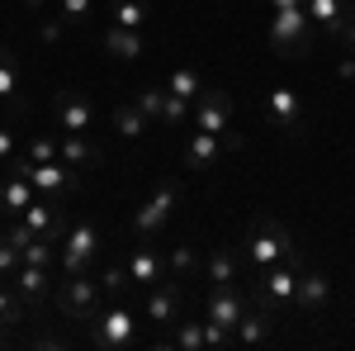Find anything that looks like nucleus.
Listing matches in <instances>:
<instances>
[{
    "instance_id": "obj_33",
    "label": "nucleus",
    "mask_w": 355,
    "mask_h": 351,
    "mask_svg": "<svg viewBox=\"0 0 355 351\" xmlns=\"http://www.w3.org/2000/svg\"><path fill=\"white\" fill-rule=\"evenodd\" d=\"M19 266H24V252L15 247V238H10V233H0V280H10Z\"/></svg>"
},
{
    "instance_id": "obj_45",
    "label": "nucleus",
    "mask_w": 355,
    "mask_h": 351,
    "mask_svg": "<svg viewBox=\"0 0 355 351\" xmlns=\"http://www.w3.org/2000/svg\"><path fill=\"white\" fill-rule=\"evenodd\" d=\"M346 5H355V0H346Z\"/></svg>"
},
{
    "instance_id": "obj_13",
    "label": "nucleus",
    "mask_w": 355,
    "mask_h": 351,
    "mask_svg": "<svg viewBox=\"0 0 355 351\" xmlns=\"http://www.w3.org/2000/svg\"><path fill=\"white\" fill-rule=\"evenodd\" d=\"M246 309H251V304H246V295L237 290V285H209V299H204V318H214L218 327H227V332H232V327L242 323Z\"/></svg>"
},
{
    "instance_id": "obj_17",
    "label": "nucleus",
    "mask_w": 355,
    "mask_h": 351,
    "mask_svg": "<svg viewBox=\"0 0 355 351\" xmlns=\"http://www.w3.org/2000/svg\"><path fill=\"white\" fill-rule=\"evenodd\" d=\"M57 157L67 166H76V171H95V166L105 162V152H100V142L90 133H62L57 138Z\"/></svg>"
},
{
    "instance_id": "obj_4",
    "label": "nucleus",
    "mask_w": 355,
    "mask_h": 351,
    "mask_svg": "<svg viewBox=\"0 0 355 351\" xmlns=\"http://www.w3.org/2000/svg\"><path fill=\"white\" fill-rule=\"evenodd\" d=\"M105 299H110L105 285H100L90 270H85V275H67V280L57 285V309H62L67 318H85V323H90V318L105 309Z\"/></svg>"
},
{
    "instance_id": "obj_20",
    "label": "nucleus",
    "mask_w": 355,
    "mask_h": 351,
    "mask_svg": "<svg viewBox=\"0 0 355 351\" xmlns=\"http://www.w3.org/2000/svg\"><path fill=\"white\" fill-rule=\"evenodd\" d=\"M128 280L142 285V290H152L157 280H166V256L152 247V238H147V243H137V252L128 256Z\"/></svg>"
},
{
    "instance_id": "obj_37",
    "label": "nucleus",
    "mask_w": 355,
    "mask_h": 351,
    "mask_svg": "<svg viewBox=\"0 0 355 351\" xmlns=\"http://www.w3.org/2000/svg\"><path fill=\"white\" fill-rule=\"evenodd\" d=\"M100 285H105V295H123V290L133 285V280H128V266H105Z\"/></svg>"
},
{
    "instance_id": "obj_18",
    "label": "nucleus",
    "mask_w": 355,
    "mask_h": 351,
    "mask_svg": "<svg viewBox=\"0 0 355 351\" xmlns=\"http://www.w3.org/2000/svg\"><path fill=\"white\" fill-rule=\"evenodd\" d=\"M10 285L24 295V304L28 309H38V304H48L53 299V266H19L15 275H10Z\"/></svg>"
},
{
    "instance_id": "obj_31",
    "label": "nucleus",
    "mask_w": 355,
    "mask_h": 351,
    "mask_svg": "<svg viewBox=\"0 0 355 351\" xmlns=\"http://www.w3.org/2000/svg\"><path fill=\"white\" fill-rule=\"evenodd\" d=\"M24 295H19V290H15V285H5V290H0V327H15L19 323V318H24Z\"/></svg>"
},
{
    "instance_id": "obj_23",
    "label": "nucleus",
    "mask_w": 355,
    "mask_h": 351,
    "mask_svg": "<svg viewBox=\"0 0 355 351\" xmlns=\"http://www.w3.org/2000/svg\"><path fill=\"white\" fill-rule=\"evenodd\" d=\"M105 53H110L114 62H137V57L147 53L142 28H119V24H110V33H105Z\"/></svg>"
},
{
    "instance_id": "obj_28",
    "label": "nucleus",
    "mask_w": 355,
    "mask_h": 351,
    "mask_svg": "<svg viewBox=\"0 0 355 351\" xmlns=\"http://www.w3.org/2000/svg\"><path fill=\"white\" fill-rule=\"evenodd\" d=\"M166 100H171V90H166V85H137V90H133V105L142 109L147 119H157V124L166 119Z\"/></svg>"
},
{
    "instance_id": "obj_40",
    "label": "nucleus",
    "mask_w": 355,
    "mask_h": 351,
    "mask_svg": "<svg viewBox=\"0 0 355 351\" xmlns=\"http://www.w3.org/2000/svg\"><path fill=\"white\" fill-rule=\"evenodd\" d=\"M38 33H43V43H62V33H67V24H62V19H48V24L38 28Z\"/></svg>"
},
{
    "instance_id": "obj_7",
    "label": "nucleus",
    "mask_w": 355,
    "mask_h": 351,
    "mask_svg": "<svg viewBox=\"0 0 355 351\" xmlns=\"http://www.w3.org/2000/svg\"><path fill=\"white\" fill-rule=\"evenodd\" d=\"M90 342L100 351H123V347H133L137 342V323H133V313L128 309H119V304H110V309H100L95 318H90Z\"/></svg>"
},
{
    "instance_id": "obj_29",
    "label": "nucleus",
    "mask_w": 355,
    "mask_h": 351,
    "mask_svg": "<svg viewBox=\"0 0 355 351\" xmlns=\"http://www.w3.org/2000/svg\"><path fill=\"white\" fill-rule=\"evenodd\" d=\"M147 124H152V119H147L137 105H119L114 109V129H119V138H128V142H137V138L147 133Z\"/></svg>"
},
{
    "instance_id": "obj_8",
    "label": "nucleus",
    "mask_w": 355,
    "mask_h": 351,
    "mask_svg": "<svg viewBox=\"0 0 355 351\" xmlns=\"http://www.w3.org/2000/svg\"><path fill=\"white\" fill-rule=\"evenodd\" d=\"M95 252H100V233H95L90 223H71L67 238H62V247H57V266L67 270V275H85Z\"/></svg>"
},
{
    "instance_id": "obj_43",
    "label": "nucleus",
    "mask_w": 355,
    "mask_h": 351,
    "mask_svg": "<svg viewBox=\"0 0 355 351\" xmlns=\"http://www.w3.org/2000/svg\"><path fill=\"white\" fill-rule=\"evenodd\" d=\"M270 5H275V10H299L303 0H270Z\"/></svg>"
},
{
    "instance_id": "obj_12",
    "label": "nucleus",
    "mask_w": 355,
    "mask_h": 351,
    "mask_svg": "<svg viewBox=\"0 0 355 351\" xmlns=\"http://www.w3.org/2000/svg\"><path fill=\"white\" fill-rule=\"evenodd\" d=\"M142 313H147V323L157 327H171L180 313H185V295H180V280H157L147 299H142Z\"/></svg>"
},
{
    "instance_id": "obj_35",
    "label": "nucleus",
    "mask_w": 355,
    "mask_h": 351,
    "mask_svg": "<svg viewBox=\"0 0 355 351\" xmlns=\"http://www.w3.org/2000/svg\"><path fill=\"white\" fill-rule=\"evenodd\" d=\"M24 261H28V266H53V261H57V243H48V238H33V243L24 247Z\"/></svg>"
},
{
    "instance_id": "obj_41",
    "label": "nucleus",
    "mask_w": 355,
    "mask_h": 351,
    "mask_svg": "<svg viewBox=\"0 0 355 351\" xmlns=\"http://www.w3.org/2000/svg\"><path fill=\"white\" fill-rule=\"evenodd\" d=\"M19 5H24L28 15H43V10H48V5H53V0H19Z\"/></svg>"
},
{
    "instance_id": "obj_10",
    "label": "nucleus",
    "mask_w": 355,
    "mask_h": 351,
    "mask_svg": "<svg viewBox=\"0 0 355 351\" xmlns=\"http://www.w3.org/2000/svg\"><path fill=\"white\" fill-rule=\"evenodd\" d=\"M53 129H62V133H90L95 129V105L85 100L81 90H57Z\"/></svg>"
},
{
    "instance_id": "obj_42",
    "label": "nucleus",
    "mask_w": 355,
    "mask_h": 351,
    "mask_svg": "<svg viewBox=\"0 0 355 351\" xmlns=\"http://www.w3.org/2000/svg\"><path fill=\"white\" fill-rule=\"evenodd\" d=\"M341 76H346V81H355V57H341Z\"/></svg>"
},
{
    "instance_id": "obj_3",
    "label": "nucleus",
    "mask_w": 355,
    "mask_h": 351,
    "mask_svg": "<svg viewBox=\"0 0 355 351\" xmlns=\"http://www.w3.org/2000/svg\"><path fill=\"white\" fill-rule=\"evenodd\" d=\"M299 261H279V266L256 275V304H266L270 313H294V295H299Z\"/></svg>"
},
{
    "instance_id": "obj_15",
    "label": "nucleus",
    "mask_w": 355,
    "mask_h": 351,
    "mask_svg": "<svg viewBox=\"0 0 355 351\" xmlns=\"http://www.w3.org/2000/svg\"><path fill=\"white\" fill-rule=\"evenodd\" d=\"M266 114H270V124H279L284 133H303V95L299 90L275 85L270 95H266Z\"/></svg>"
},
{
    "instance_id": "obj_25",
    "label": "nucleus",
    "mask_w": 355,
    "mask_h": 351,
    "mask_svg": "<svg viewBox=\"0 0 355 351\" xmlns=\"http://www.w3.org/2000/svg\"><path fill=\"white\" fill-rule=\"evenodd\" d=\"M57 218H62V204H57V199H43V195H38V199L28 204L24 214H19V223H24V228L33 233V238H43V233L53 228Z\"/></svg>"
},
{
    "instance_id": "obj_26",
    "label": "nucleus",
    "mask_w": 355,
    "mask_h": 351,
    "mask_svg": "<svg viewBox=\"0 0 355 351\" xmlns=\"http://www.w3.org/2000/svg\"><path fill=\"white\" fill-rule=\"evenodd\" d=\"M166 90H171V95H180V100H199V95H204V76H199V72H194V67H175V72H171V76H166Z\"/></svg>"
},
{
    "instance_id": "obj_5",
    "label": "nucleus",
    "mask_w": 355,
    "mask_h": 351,
    "mask_svg": "<svg viewBox=\"0 0 355 351\" xmlns=\"http://www.w3.org/2000/svg\"><path fill=\"white\" fill-rule=\"evenodd\" d=\"M270 48L279 57H303L313 48V19H308V10H275L270 19Z\"/></svg>"
},
{
    "instance_id": "obj_34",
    "label": "nucleus",
    "mask_w": 355,
    "mask_h": 351,
    "mask_svg": "<svg viewBox=\"0 0 355 351\" xmlns=\"http://www.w3.org/2000/svg\"><path fill=\"white\" fill-rule=\"evenodd\" d=\"M24 157H28V162H57V138L53 133H33Z\"/></svg>"
},
{
    "instance_id": "obj_39",
    "label": "nucleus",
    "mask_w": 355,
    "mask_h": 351,
    "mask_svg": "<svg viewBox=\"0 0 355 351\" xmlns=\"http://www.w3.org/2000/svg\"><path fill=\"white\" fill-rule=\"evenodd\" d=\"M336 43H341L346 53H355V10H351V19L341 24V33H336Z\"/></svg>"
},
{
    "instance_id": "obj_32",
    "label": "nucleus",
    "mask_w": 355,
    "mask_h": 351,
    "mask_svg": "<svg viewBox=\"0 0 355 351\" xmlns=\"http://www.w3.org/2000/svg\"><path fill=\"white\" fill-rule=\"evenodd\" d=\"M166 270H171L175 280H185V275H194V270H199V256H194V247H190V243H180L175 252H171V261H166Z\"/></svg>"
},
{
    "instance_id": "obj_1",
    "label": "nucleus",
    "mask_w": 355,
    "mask_h": 351,
    "mask_svg": "<svg viewBox=\"0 0 355 351\" xmlns=\"http://www.w3.org/2000/svg\"><path fill=\"white\" fill-rule=\"evenodd\" d=\"M242 261H246L251 275L279 266V261H299V266H303L299 247H294V233H289L279 218H261V223L246 233V238H242Z\"/></svg>"
},
{
    "instance_id": "obj_2",
    "label": "nucleus",
    "mask_w": 355,
    "mask_h": 351,
    "mask_svg": "<svg viewBox=\"0 0 355 351\" xmlns=\"http://www.w3.org/2000/svg\"><path fill=\"white\" fill-rule=\"evenodd\" d=\"M10 171L28 176L33 190H38L43 199H57V204H62V199H71V195L81 190V176H85V171H76V166H67L62 157H57V162H28V157H15Z\"/></svg>"
},
{
    "instance_id": "obj_22",
    "label": "nucleus",
    "mask_w": 355,
    "mask_h": 351,
    "mask_svg": "<svg viewBox=\"0 0 355 351\" xmlns=\"http://www.w3.org/2000/svg\"><path fill=\"white\" fill-rule=\"evenodd\" d=\"M33 199H38V190H33V181H28V176L10 171V176L0 181V209H5L10 218H19L28 204H33Z\"/></svg>"
},
{
    "instance_id": "obj_44",
    "label": "nucleus",
    "mask_w": 355,
    "mask_h": 351,
    "mask_svg": "<svg viewBox=\"0 0 355 351\" xmlns=\"http://www.w3.org/2000/svg\"><path fill=\"white\" fill-rule=\"evenodd\" d=\"M0 290H5V280H0Z\"/></svg>"
},
{
    "instance_id": "obj_24",
    "label": "nucleus",
    "mask_w": 355,
    "mask_h": 351,
    "mask_svg": "<svg viewBox=\"0 0 355 351\" xmlns=\"http://www.w3.org/2000/svg\"><path fill=\"white\" fill-rule=\"evenodd\" d=\"M204 318H185V313H180V318H175V323H171V337H166V347L171 351H204L209 347V342H204Z\"/></svg>"
},
{
    "instance_id": "obj_14",
    "label": "nucleus",
    "mask_w": 355,
    "mask_h": 351,
    "mask_svg": "<svg viewBox=\"0 0 355 351\" xmlns=\"http://www.w3.org/2000/svg\"><path fill=\"white\" fill-rule=\"evenodd\" d=\"M275 327H279V313H270L266 304H251L242 313V323L232 327V337H237V347H266L275 337Z\"/></svg>"
},
{
    "instance_id": "obj_30",
    "label": "nucleus",
    "mask_w": 355,
    "mask_h": 351,
    "mask_svg": "<svg viewBox=\"0 0 355 351\" xmlns=\"http://www.w3.org/2000/svg\"><path fill=\"white\" fill-rule=\"evenodd\" d=\"M0 100L24 105V100H19V62H15L10 48H0Z\"/></svg>"
},
{
    "instance_id": "obj_6",
    "label": "nucleus",
    "mask_w": 355,
    "mask_h": 351,
    "mask_svg": "<svg viewBox=\"0 0 355 351\" xmlns=\"http://www.w3.org/2000/svg\"><path fill=\"white\" fill-rule=\"evenodd\" d=\"M175 199H180V186L175 181H162V186L152 190L142 204H137V214H133V233H137V243H147V238H157L166 228V218L175 214Z\"/></svg>"
},
{
    "instance_id": "obj_27",
    "label": "nucleus",
    "mask_w": 355,
    "mask_h": 351,
    "mask_svg": "<svg viewBox=\"0 0 355 351\" xmlns=\"http://www.w3.org/2000/svg\"><path fill=\"white\" fill-rule=\"evenodd\" d=\"M110 19L119 28H142L147 19H152V5H147V0H114Z\"/></svg>"
},
{
    "instance_id": "obj_16",
    "label": "nucleus",
    "mask_w": 355,
    "mask_h": 351,
    "mask_svg": "<svg viewBox=\"0 0 355 351\" xmlns=\"http://www.w3.org/2000/svg\"><path fill=\"white\" fill-rule=\"evenodd\" d=\"M331 299V280L322 275V270L303 266L299 270V295H294V313H303V318H313V313H322Z\"/></svg>"
},
{
    "instance_id": "obj_9",
    "label": "nucleus",
    "mask_w": 355,
    "mask_h": 351,
    "mask_svg": "<svg viewBox=\"0 0 355 351\" xmlns=\"http://www.w3.org/2000/svg\"><path fill=\"white\" fill-rule=\"evenodd\" d=\"M246 138H218V133H204V129H194V138L185 142V166L190 171H209V166H218L227 152H242Z\"/></svg>"
},
{
    "instance_id": "obj_21",
    "label": "nucleus",
    "mask_w": 355,
    "mask_h": 351,
    "mask_svg": "<svg viewBox=\"0 0 355 351\" xmlns=\"http://www.w3.org/2000/svg\"><path fill=\"white\" fill-rule=\"evenodd\" d=\"M303 10H308V19L322 28L327 38H336V33H341V24L351 19L355 5H346V0H303Z\"/></svg>"
},
{
    "instance_id": "obj_11",
    "label": "nucleus",
    "mask_w": 355,
    "mask_h": 351,
    "mask_svg": "<svg viewBox=\"0 0 355 351\" xmlns=\"http://www.w3.org/2000/svg\"><path fill=\"white\" fill-rule=\"evenodd\" d=\"M194 124L204 129V133H218V138H242L232 129V100L223 95V90H209L204 85V95L194 100Z\"/></svg>"
},
{
    "instance_id": "obj_38",
    "label": "nucleus",
    "mask_w": 355,
    "mask_h": 351,
    "mask_svg": "<svg viewBox=\"0 0 355 351\" xmlns=\"http://www.w3.org/2000/svg\"><path fill=\"white\" fill-rule=\"evenodd\" d=\"M15 157H19V152H15V124L0 119V166H10Z\"/></svg>"
},
{
    "instance_id": "obj_19",
    "label": "nucleus",
    "mask_w": 355,
    "mask_h": 351,
    "mask_svg": "<svg viewBox=\"0 0 355 351\" xmlns=\"http://www.w3.org/2000/svg\"><path fill=\"white\" fill-rule=\"evenodd\" d=\"M242 247H232V243H223L209 252V261H204V280L209 285H237L242 280Z\"/></svg>"
},
{
    "instance_id": "obj_36",
    "label": "nucleus",
    "mask_w": 355,
    "mask_h": 351,
    "mask_svg": "<svg viewBox=\"0 0 355 351\" xmlns=\"http://www.w3.org/2000/svg\"><path fill=\"white\" fill-rule=\"evenodd\" d=\"M90 0H57V15H62V24H81V19H90Z\"/></svg>"
}]
</instances>
